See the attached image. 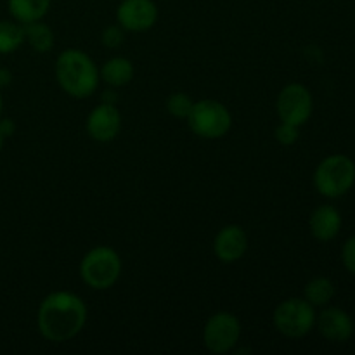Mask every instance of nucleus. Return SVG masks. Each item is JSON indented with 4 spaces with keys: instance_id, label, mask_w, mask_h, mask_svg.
Listing matches in <instances>:
<instances>
[{
    "instance_id": "obj_1",
    "label": "nucleus",
    "mask_w": 355,
    "mask_h": 355,
    "mask_svg": "<svg viewBox=\"0 0 355 355\" xmlns=\"http://www.w3.org/2000/svg\"><path fill=\"white\" fill-rule=\"evenodd\" d=\"M85 322V302L71 291H52L38 307V331L52 343H64L73 340L82 331Z\"/></svg>"
},
{
    "instance_id": "obj_2",
    "label": "nucleus",
    "mask_w": 355,
    "mask_h": 355,
    "mask_svg": "<svg viewBox=\"0 0 355 355\" xmlns=\"http://www.w3.org/2000/svg\"><path fill=\"white\" fill-rule=\"evenodd\" d=\"M55 78L59 87L75 99H87L101 82L96 62L80 49H66L55 59Z\"/></svg>"
},
{
    "instance_id": "obj_3",
    "label": "nucleus",
    "mask_w": 355,
    "mask_h": 355,
    "mask_svg": "<svg viewBox=\"0 0 355 355\" xmlns=\"http://www.w3.org/2000/svg\"><path fill=\"white\" fill-rule=\"evenodd\" d=\"M121 276V259L110 246L89 250L80 262V277L89 288L97 291L110 290Z\"/></svg>"
},
{
    "instance_id": "obj_4",
    "label": "nucleus",
    "mask_w": 355,
    "mask_h": 355,
    "mask_svg": "<svg viewBox=\"0 0 355 355\" xmlns=\"http://www.w3.org/2000/svg\"><path fill=\"white\" fill-rule=\"evenodd\" d=\"M355 184V163L347 155L326 156L314 172V186L324 198L343 196Z\"/></svg>"
},
{
    "instance_id": "obj_5",
    "label": "nucleus",
    "mask_w": 355,
    "mask_h": 355,
    "mask_svg": "<svg viewBox=\"0 0 355 355\" xmlns=\"http://www.w3.org/2000/svg\"><path fill=\"white\" fill-rule=\"evenodd\" d=\"M186 121L194 135L215 141L229 134L232 127V114L225 104L215 99H203L194 103Z\"/></svg>"
},
{
    "instance_id": "obj_6",
    "label": "nucleus",
    "mask_w": 355,
    "mask_h": 355,
    "mask_svg": "<svg viewBox=\"0 0 355 355\" xmlns=\"http://www.w3.org/2000/svg\"><path fill=\"white\" fill-rule=\"evenodd\" d=\"M315 307L305 298H288L281 302L272 315L274 328L286 338H302L315 326Z\"/></svg>"
},
{
    "instance_id": "obj_7",
    "label": "nucleus",
    "mask_w": 355,
    "mask_h": 355,
    "mask_svg": "<svg viewBox=\"0 0 355 355\" xmlns=\"http://www.w3.org/2000/svg\"><path fill=\"white\" fill-rule=\"evenodd\" d=\"M241 338V322L231 312H215L203 329V343L211 354H227L234 350Z\"/></svg>"
},
{
    "instance_id": "obj_8",
    "label": "nucleus",
    "mask_w": 355,
    "mask_h": 355,
    "mask_svg": "<svg viewBox=\"0 0 355 355\" xmlns=\"http://www.w3.org/2000/svg\"><path fill=\"white\" fill-rule=\"evenodd\" d=\"M276 110L281 121L302 127L311 120L312 111H314V99H312L311 90L302 83H288L277 96Z\"/></svg>"
},
{
    "instance_id": "obj_9",
    "label": "nucleus",
    "mask_w": 355,
    "mask_h": 355,
    "mask_svg": "<svg viewBox=\"0 0 355 355\" xmlns=\"http://www.w3.org/2000/svg\"><path fill=\"white\" fill-rule=\"evenodd\" d=\"M158 19V7L153 0H123L116 9V21L125 31H148Z\"/></svg>"
},
{
    "instance_id": "obj_10",
    "label": "nucleus",
    "mask_w": 355,
    "mask_h": 355,
    "mask_svg": "<svg viewBox=\"0 0 355 355\" xmlns=\"http://www.w3.org/2000/svg\"><path fill=\"white\" fill-rule=\"evenodd\" d=\"M87 134L97 142H110L121 130V113L116 104L101 103L87 116Z\"/></svg>"
},
{
    "instance_id": "obj_11",
    "label": "nucleus",
    "mask_w": 355,
    "mask_h": 355,
    "mask_svg": "<svg viewBox=\"0 0 355 355\" xmlns=\"http://www.w3.org/2000/svg\"><path fill=\"white\" fill-rule=\"evenodd\" d=\"M248 252V236L238 224H229L217 232L214 239V253L220 262L234 263Z\"/></svg>"
},
{
    "instance_id": "obj_12",
    "label": "nucleus",
    "mask_w": 355,
    "mask_h": 355,
    "mask_svg": "<svg viewBox=\"0 0 355 355\" xmlns=\"http://www.w3.org/2000/svg\"><path fill=\"white\" fill-rule=\"evenodd\" d=\"M315 326L322 338L333 343H345L354 336L352 318L340 307H326L315 318Z\"/></svg>"
},
{
    "instance_id": "obj_13",
    "label": "nucleus",
    "mask_w": 355,
    "mask_h": 355,
    "mask_svg": "<svg viewBox=\"0 0 355 355\" xmlns=\"http://www.w3.org/2000/svg\"><path fill=\"white\" fill-rule=\"evenodd\" d=\"M309 229L318 241H331L342 231V215L333 205H321L311 214Z\"/></svg>"
},
{
    "instance_id": "obj_14",
    "label": "nucleus",
    "mask_w": 355,
    "mask_h": 355,
    "mask_svg": "<svg viewBox=\"0 0 355 355\" xmlns=\"http://www.w3.org/2000/svg\"><path fill=\"white\" fill-rule=\"evenodd\" d=\"M135 75V68L132 64L130 59L121 58V55H116V58L107 59L103 64V68L99 69V76L106 85L113 87V89H118V87H125L132 82Z\"/></svg>"
},
{
    "instance_id": "obj_15",
    "label": "nucleus",
    "mask_w": 355,
    "mask_h": 355,
    "mask_svg": "<svg viewBox=\"0 0 355 355\" xmlns=\"http://www.w3.org/2000/svg\"><path fill=\"white\" fill-rule=\"evenodd\" d=\"M52 0H9V12L19 24L40 21L51 9Z\"/></svg>"
},
{
    "instance_id": "obj_16",
    "label": "nucleus",
    "mask_w": 355,
    "mask_h": 355,
    "mask_svg": "<svg viewBox=\"0 0 355 355\" xmlns=\"http://www.w3.org/2000/svg\"><path fill=\"white\" fill-rule=\"evenodd\" d=\"M24 28V40L28 42L31 49L35 52H45L51 51L54 47V31L51 30V26L40 21H33V23L23 24Z\"/></svg>"
},
{
    "instance_id": "obj_17",
    "label": "nucleus",
    "mask_w": 355,
    "mask_h": 355,
    "mask_svg": "<svg viewBox=\"0 0 355 355\" xmlns=\"http://www.w3.org/2000/svg\"><path fill=\"white\" fill-rule=\"evenodd\" d=\"M335 297V284L328 277H314L305 284L304 298L314 307H326Z\"/></svg>"
},
{
    "instance_id": "obj_18",
    "label": "nucleus",
    "mask_w": 355,
    "mask_h": 355,
    "mask_svg": "<svg viewBox=\"0 0 355 355\" xmlns=\"http://www.w3.org/2000/svg\"><path fill=\"white\" fill-rule=\"evenodd\" d=\"M24 44V28L16 21H0V54H12Z\"/></svg>"
},
{
    "instance_id": "obj_19",
    "label": "nucleus",
    "mask_w": 355,
    "mask_h": 355,
    "mask_svg": "<svg viewBox=\"0 0 355 355\" xmlns=\"http://www.w3.org/2000/svg\"><path fill=\"white\" fill-rule=\"evenodd\" d=\"M193 106L194 101L184 92L170 94L168 99H166V110L173 118H179V120H187Z\"/></svg>"
},
{
    "instance_id": "obj_20",
    "label": "nucleus",
    "mask_w": 355,
    "mask_h": 355,
    "mask_svg": "<svg viewBox=\"0 0 355 355\" xmlns=\"http://www.w3.org/2000/svg\"><path fill=\"white\" fill-rule=\"evenodd\" d=\"M274 137L279 142L281 146H293L297 144V141L300 139V127L293 123H286V121H281L276 127V132H274Z\"/></svg>"
},
{
    "instance_id": "obj_21",
    "label": "nucleus",
    "mask_w": 355,
    "mask_h": 355,
    "mask_svg": "<svg viewBox=\"0 0 355 355\" xmlns=\"http://www.w3.org/2000/svg\"><path fill=\"white\" fill-rule=\"evenodd\" d=\"M123 28L120 24H113V26H107L103 30V35H101V42L106 49H118L125 40Z\"/></svg>"
},
{
    "instance_id": "obj_22",
    "label": "nucleus",
    "mask_w": 355,
    "mask_h": 355,
    "mask_svg": "<svg viewBox=\"0 0 355 355\" xmlns=\"http://www.w3.org/2000/svg\"><path fill=\"white\" fill-rule=\"evenodd\" d=\"M342 262L345 269L355 276V236L349 238L342 248Z\"/></svg>"
},
{
    "instance_id": "obj_23",
    "label": "nucleus",
    "mask_w": 355,
    "mask_h": 355,
    "mask_svg": "<svg viewBox=\"0 0 355 355\" xmlns=\"http://www.w3.org/2000/svg\"><path fill=\"white\" fill-rule=\"evenodd\" d=\"M14 132H16V123H14L10 118L0 116V135H2L3 139H7V137H12Z\"/></svg>"
},
{
    "instance_id": "obj_24",
    "label": "nucleus",
    "mask_w": 355,
    "mask_h": 355,
    "mask_svg": "<svg viewBox=\"0 0 355 355\" xmlns=\"http://www.w3.org/2000/svg\"><path fill=\"white\" fill-rule=\"evenodd\" d=\"M10 82H12V73L6 68H0V89L10 85Z\"/></svg>"
},
{
    "instance_id": "obj_25",
    "label": "nucleus",
    "mask_w": 355,
    "mask_h": 355,
    "mask_svg": "<svg viewBox=\"0 0 355 355\" xmlns=\"http://www.w3.org/2000/svg\"><path fill=\"white\" fill-rule=\"evenodd\" d=\"M116 101H118V96H116V92L113 90V87H111L110 90H106V92H103V103L116 104Z\"/></svg>"
},
{
    "instance_id": "obj_26",
    "label": "nucleus",
    "mask_w": 355,
    "mask_h": 355,
    "mask_svg": "<svg viewBox=\"0 0 355 355\" xmlns=\"http://www.w3.org/2000/svg\"><path fill=\"white\" fill-rule=\"evenodd\" d=\"M2 110H3V99H2V94H0V116H2Z\"/></svg>"
},
{
    "instance_id": "obj_27",
    "label": "nucleus",
    "mask_w": 355,
    "mask_h": 355,
    "mask_svg": "<svg viewBox=\"0 0 355 355\" xmlns=\"http://www.w3.org/2000/svg\"><path fill=\"white\" fill-rule=\"evenodd\" d=\"M3 141H6V139H3L2 135H0V151H2V148H3Z\"/></svg>"
}]
</instances>
